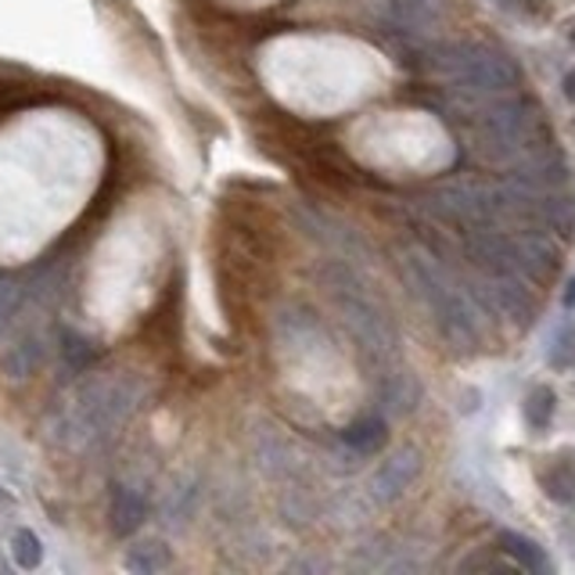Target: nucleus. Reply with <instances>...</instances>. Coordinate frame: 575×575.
Listing matches in <instances>:
<instances>
[{"label": "nucleus", "instance_id": "nucleus-4", "mask_svg": "<svg viewBox=\"0 0 575 575\" xmlns=\"http://www.w3.org/2000/svg\"><path fill=\"white\" fill-rule=\"evenodd\" d=\"M428 65L467 94H507L518 87V65L482 43H443L428 51Z\"/></svg>", "mask_w": 575, "mask_h": 575}, {"label": "nucleus", "instance_id": "nucleus-11", "mask_svg": "<svg viewBox=\"0 0 575 575\" xmlns=\"http://www.w3.org/2000/svg\"><path fill=\"white\" fill-rule=\"evenodd\" d=\"M421 472V457L414 450H396L392 457L377 467V475H374V496L377 501H396V496H403L406 490H411V482L417 478Z\"/></svg>", "mask_w": 575, "mask_h": 575}, {"label": "nucleus", "instance_id": "nucleus-13", "mask_svg": "<svg viewBox=\"0 0 575 575\" xmlns=\"http://www.w3.org/2000/svg\"><path fill=\"white\" fill-rule=\"evenodd\" d=\"M385 11L403 33H425L438 19V0H385Z\"/></svg>", "mask_w": 575, "mask_h": 575}, {"label": "nucleus", "instance_id": "nucleus-7", "mask_svg": "<svg viewBox=\"0 0 575 575\" xmlns=\"http://www.w3.org/2000/svg\"><path fill=\"white\" fill-rule=\"evenodd\" d=\"M342 313L345 321H350L353 335L360 339V345L374 356H389L392 350H396V335H392V327L382 313H377V306L371 299L363 295H345L342 299Z\"/></svg>", "mask_w": 575, "mask_h": 575}, {"label": "nucleus", "instance_id": "nucleus-22", "mask_svg": "<svg viewBox=\"0 0 575 575\" xmlns=\"http://www.w3.org/2000/svg\"><path fill=\"white\" fill-rule=\"evenodd\" d=\"M554 406H557L554 389L539 385V389L528 392V400H525V421H528L533 428H547L551 421H554Z\"/></svg>", "mask_w": 575, "mask_h": 575}, {"label": "nucleus", "instance_id": "nucleus-23", "mask_svg": "<svg viewBox=\"0 0 575 575\" xmlns=\"http://www.w3.org/2000/svg\"><path fill=\"white\" fill-rule=\"evenodd\" d=\"M551 367L554 371H568L572 363H575V324H562L557 327V335L551 339Z\"/></svg>", "mask_w": 575, "mask_h": 575}, {"label": "nucleus", "instance_id": "nucleus-9", "mask_svg": "<svg viewBox=\"0 0 575 575\" xmlns=\"http://www.w3.org/2000/svg\"><path fill=\"white\" fill-rule=\"evenodd\" d=\"M43 363H48V342H43L40 331H22L0 350V371L11 382H26V377L40 374Z\"/></svg>", "mask_w": 575, "mask_h": 575}, {"label": "nucleus", "instance_id": "nucleus-8", "mask_svg": "<svg viewBox=\"0 0 575 575\" xmlns=\"http://www.w3.org/2000/svg\"><path fill=\"white\" fill-rule=\"evenodd\" d=\"M464 249L472 255V263L478 270H486V274H518V249H514V238L496 231V226L467 231Z\"/></svg>", "mask_w": 575, "mask_h": 575}, {"label": "nucleus", "instance_id": "nucleus-20", "mask_svg": "<svg viewBox=\"0 0 575 575\" xmlns=\"http://www.w3.org/2000/svg\"><path fill=\"white\" fill-rule=\"evenodd\" d=\"M22 306H26V284L0 278V339H8V331L19 324Z\"/></svg>", "mask_w": 575, "mask_h": 575}, {"label": "nucleus", "instance_id": "nucleus-12", "mask_svg": "<svg viewBox=\"0 0 575 575\" xmlns=\"http://www.w3.org/2000/svg\"><path fill=\"white\" fill-rule=\"evenodd\" d=\"M148 518V496L141 490H133V486H112V496H109V525H112V533L119 539H127L133 536L138 528L144 525Z\"/></svg>", "mask_w": 575, "mask_h": 575}, {"label": "nucleus", "instance_id": "nucleus-14", "mask_svg": "<svg viewBox=\"0 0 575 575\" xmlns=\"http://www.w3.org/2000/svg\"><path fill=\"white\" fill-rule=\"evenodd\" d=\"M58 356H62L65 371L87 374V371H94V363L101 360V350H98L94 339H87V335H80V331L65 327L62 335H58Z\"/></svg>", "mask_w": 575, "mask_h": 575}, {"label": "nucleus", "instance_id": "nucleus-2", "mask_svg": "<svg viewBox=\"0 0 575 575\" xmlns=\"http://www.w3.org/2000/svg\"><path fill=\"white\" fill-rule=\"evenodd\" d=\"M403 270H406V281L417 288V295L432 306L438 331H443L453 350H461V353L475 350L482 342V324L472 310V302L450 284L443 266H435L432 260H425V255H406Z\"/></svg>", "mask_w": 575, "mask_h": 575}, {"label": "nucleus", "instance_id": "nucleus-18", "mask_svg": "<svg viewBox=\"0 0 575 575\" xmlns=\"http://www.w3.org/2000/svg\"><path fill=\"white\" fill-rule=\"evenodd\" d=\"M8 551H11L14 568H22V572H33L43 565V539L33 533V528H19V533L11 536Z\"/></svg>", "mask_w": 575, "mask_h": 575}, {"label": "nucleus", "instance_id": "nucleus-5", "mask_svg": "<svg viewBox=\"0 0 575 575\" xmlns=\"http://www.w3.org/2000/svg\"><path fill=\"white\" fill-rule=\"evenodd\" d=\"M435 213H443L446 220L467 226V231H482V226H496L504 216V191L493 184H482L475 176L453 180L432 194Z\"/></svg>", "mask_w": 575, "mask_h": 575}, {"label": "nucleus", "instance_id": "nucleus-24", "mask_svg": "<svg viewBox=\"0 0 575 575\" xmlns=\"http://www.w3.org/2000/svg\"><path fill=\"white\" fill-rule=\"evenodd\" d=\"M562 87H565V98H568V101L575 104V69H572V72L565 75V83H562Z\"/></svg>", "mask_w": 575, "mask_h": 575}, {"label": "nucleus", "instance_id": "nucleus-16", "mask_svg": "<svg viewBox=\"0 0 575 575\" xmlns=\"http://www.w3.org/2000/svg\"><path fill=\"white\" fill-rule=\"evenodd\" d=\"M123 565L133 575H155V572H165V568L173 565V554H170V547H165L162 539H141V543H133V547L127 551Z\"/></svg>", "mask_w": 575, "mask_h": 575}, {"label": "nucleus", "instance_id": "nucleus-21", "mask_svg": "<svg viewBox=\"0 0 575 575\" xmlns=\"http://www.w3.org/2000/svg\"><path fill=\"white\" fill-rule=\"evenodd\" d=\"M382 400L392 414H403V411H411L414 400H417V382L414 377H406V374H392L385 389H382Z\"/></svg>", "mask_w": 575, "mask_h": 575}, {"label": "nucleus", "instance_id": "nucleus-3", "mask_svg": "<svg viewBox=\"0 0 575 575\" xmlns=\"http://www.w3.org/2000/svg\"><path fill=\"white\" fill-rule=\"evenodd\" d=\"M472 123H475L482 148L504 162H525V159H533V155H539V151L551 148L539 119L518 98L482 104V109L472 115Z\"/></svg>", "mask_w": 575, "mask_h": 575}, {"label": "nucleus", "instance_id": "nucleus-10", "mask_svg": "<svg viewBox=\"0 0 575 575\" xmlns=\"http://www.w3.org/2000/svg\"><path fill=\"white\" fill-rule=\"evenodd\" d=\"M514 249H518V274L528 281H551L562 266V249L554 245V238L547 234H522L514 238Z\"/></svg>", "mask_w": 575, "mask_h": 575}, {"label": "nucleus", "instance_id": "nucleus-17", "mask_svg": "<svg viewBox=\"0 0 575 575\" xmlns=\"http://www.w3.org/2000/svg\"><path fill=\"white\" fill-rule=\"evenodd\" d=\"M342 443L356 453H374L385 446V421L382 417H360L342 432Z\"/></svg>", "mask_w": 575, "mask_h": 575}, {"label": "nucleus", "instance_id": "nucleus-15", "mask_svg": "<svg viewBox=\"0 0 575 575\" xmlns=\"http://www.w3.org/2000/svg\"><path fill=\"white\" fill-rule=\"evenodd\" d=\"M501 547L507 551L511 562L518 565V568H525V572H533V575H547L551 572V557H547V551H543L536 539H528L522 533H501Z\"/></svg>", "mask_w": 575, "mask_h": 575}, {"label": "nucleus", "instance_id": "nucleus-1", "mask_svg": "<svg viewBox=\"0 0 575 575\" xmlns=\"http://www.w3.org/2000/svg\"><path fill=\"white\" fill-rule=\"evenodd\" d=\"M141 403V389L130 377H104V382H87L75 392L72 406L62 414L58 435L62 443H72L80 450L101 446L127 425Z\"/></svg>", "mask_w": 575, "mask_h": 575}, {"label": "nucleus", "instance_id": "nucleus-27", "mask_svg": "<svg viewBox=\"0 0 575 575\" xmlns=\"http://www.w3.org/2000/svg\"><path fill=\"white\" fill-rule=\"evenodd\" d=\"M568 40L575 43V22H572V29H568Z\"/></svg>", "mask_w": 575, "mask_h": 575}, {"label": "nucleus", "instance_id": "nucleus-26", "mask_svg": "<svg viewBox=\"0 0 575 575\" xmlns=\"http://www.w3.org/2000/svg\"><path fill=\"white\" fill-rule=\"evenodd\" d=\"M528 4H533L536 11H543V0H528Z\"/></svg>", "mask_w": 575, "mask_h": 575}, {"label": "nucleus", "instance_id": "nucleus-6", "mask_svg": "<svg viewBox=\"0 0 575 575\" xmlns=\"http://www.w3.org/2000/svg\"><path fill=\"white\" fill-rule=\"evenodd\" d=\"M478 295L486 299V306L493 313L507 316L511 324L536 321V299L525 292V281L518 274H490L478 284Z\"/></svg>", "mask_w": 575, "mask_h": 575}, {"label": "nucleus", "instance_id": "nucleus-19", "mask_svg": "<svg viewBox=\"0 0 575 575\" xmlns=\"http://www.w3.org/2000/svg\"><path fill=\"white\" fill-rule=\"evenodd\" d=\"M543 490H547L551 501L572 504L575 501V461H554L547 472H543Z\"/></svg>", "mask_w": 575, "mask_h": 575}, {"label": "nucleus", "instance_id": "nucleus-25", "mask_svg": "<svg viewBox=\"0 0 575 575\" xmlns=\"http://www.w3.org/2000/svg\"><path fill=\"white\" fill-rule=\"evenodd\" d=\"M565 306H568V310H575V278L568 281V292H565Z\"/></svg>", "mask_w": 575, "mask_h": 575}]
</instances>
